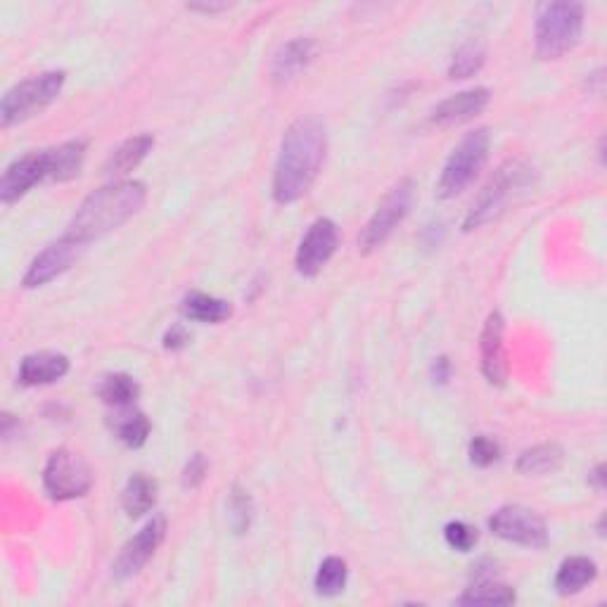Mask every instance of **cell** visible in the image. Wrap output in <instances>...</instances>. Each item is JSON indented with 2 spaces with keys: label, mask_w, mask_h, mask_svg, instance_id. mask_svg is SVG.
Masks as SVG:
<instances>
[{
  "label": "cell",
  "mask_w": 607,
  "mask_h": 607,
  "mask_svg": "<svg viewBox=\"0 0 607 607\" xmlns=\"http://www.w3.org/2000/svg\"><path fill=\"white\" fill-rule=\"evenodd\" d=\"M313 53H316V43H313L311 38H295V41L285 43L271 62L273 81L285 83L295 79V76H299L309 67Z\"/></svg>",
  "instance_id": "e0dca14e"
},
{
  "label": "cell",
  "mask_w": 607,
  "mask_h": 607,
  "mask_svg": "<svg viewBox=\"0 0 607 607\" xmlns=\"http://www.w3.org/2000/svg\"><path fill=\"white\" fill-rule=\"evenodd\" d=\"M503 330H506V325H503L501 313H489L482 328V337H479V354H482V373L491 385H506L508 380Z\"/></svg>",
  "instance_id": "5bb4252c"
},
{
  "label": "cell",
  "mask_w": 607,
  "mask_h": 607,
  "mask_svg": "<svg viewBox=\"0 0 607 607\" xmlns=\"http://www.w3.org/2000/svg\"><path fill=\"white\" fill-rule=\"evenodd\" d=\"M188 342H190L188 332H185L181 325H174V328L166 332V337H164V347L166 349H183Z\"/></svg>",
  "instance_id": "d6a6232c"
},
{
  "label": "cell",
  "mask_w": 607,
  "mask_h": 607,
  "mask_svg": "<svg viewBox=\"0 0 607 607\" xmlns=\"http://www.w3.org/2000/svg\"><path fill=\"white\" fill-rule=\"evenodd\" d=\"M48 176V150L29 152L5 169L3 178H0V200L5 204L17 202L19 197L27 195L36 183L46 181Z\"/></svg>",
  "instance_id": "7c38bea8"
},
{
  "label": "cell",
  "mask_w": 607,
  "mask_h": 607,
  "mask_svg": "<svg viewBox=\"0 0 607 607\" xmlns=\"http://www.w3.org/2000/svg\"><path fill=\"white\" fill-rule=\"evenodd\" d=\"M584 29V8L570 0L546 3L536 15V55L541 60H558L577 46Z\"/></svg>",
  "instance_id": "3957f363"
},
{
  "label": "cell",
  "mask_w": 607,
  "mask_h": 607,
  "mask_svg": "<svg viewBox=\"0 0 607 607\" xmlns=\"http://www.w3.org/2000/svg\"><path fill=\"white\" fill-rule=\"evenodd\" d=\"M489 131L477 129L470 131L460 143L456 150L451 152L449 162H446L442 178H439V195L442 197H456L463 193L468 185L475 181V176L482 171V166L487 164L489 157Z\"/></svg>",
  "instance_id": "5b68a950"
},
{
  "label": "cell",
  "mask_w": 607,
  "mask_h": 607,
  "mask_svg": "<svg viewBox=\"0 0 607 607\" xmlns=\"http://www.w3.org/2000/svg\"><path fill=\"white\" fill-rule=\"evenodd\" d=\"M83 159H86V140H69L48 150V171L50 181H69L79 176Z\"/></svg>",
  "instance_id": "d6986e66"
},
{
  "label": "cell",
  "mask_w": 607,
  "mask_h": 607,
  "mask_svg": "<svg viewBox=\"0 0 607 607\" xmlns=\"http://www.w3.org/2000/svg\"><path fill=\"white\" fill-rule=\"evenodd\" d=\"M460 605H513L515 603V591L506 584H498L494 579L477 581L475 586H470L458 600Z\"/></svg>",
  "instance_id": "484cf974"
},
{
  "label": "cell",
  "mask_w": 607,
  "mask_h": 607,
  "mask_svg": "<svg viewBox=\"0 0 607 607\" xmlns=\"http://www.w3.org/2000/svg\"><path fill=\"white\" fill-rule=\"evenodd\" d=\"M69 373V359L57 351H38V354L24 356L19 366V382L27 387L53 385Z\"/></svg>",
  "instance_id": "2e32d148"
},
{
  "label": "cell",
  "mask_w": 607,
  "mask_h": 607,
  "mask_svg": "<svg viewBox=\"0 0 607 607\" xmlns=\"http://www.w3.org/2000/svg\"><path fill=\"white\" fill-rule=\"evenodd\" d=\"M190 10H204V12H219V10H226L228 5L226 3H219V5H188Z\"/></svg>",
  "instance_id": "e575fe53"
},
{
  "label": "cell",
  "mask_w": 607,
  "mask_h": 607,
  "mask_svg": "<svg viewBox=\"0 0 607 607\" xmlns=\"http://www.w3.org/2000/svg\"><path fill=\"white\" fill-rule=\"evenodd\" d=\"M532 183V169L522 162H508L496 171L494 178L482 190L475 207L470 209L468 219H465V230H475L491 219H496L503 212V207L510 202L517 190H525Z\"/></svg>",
  "instance_id": "8992f818"
},
{
  "label": "cell",
  "mask_w": 607,
  "mask_h": 607,
  "mask_svg": "<svg viewBox=\"0 0 607 607\" xmlns=\"http://www.w3.org/2000/svg\"><path fill=\"white\" fill-rule=\"evenodd\" d=\"M114 432H117V437L124 442L126 446H131V449H138V446H143L148 442V434H150V420L145 418V413L136 411V408H119V413L114 415L112 420Z\"/></svg>",
  "instance_id": "7402d4cb"
},
{
  "label": "cell",
  "mask_w": 607,
  "mask_h": 607,
  "mask_svg": "<svg viewBox=\"0 0 607 607\" xmlns=\"http://www.w3.org/2000/svg\"><path fill=\"white\" fill-rule=\"evenodd\" d=\"M489 98L491 95L487 88H472V91L451 95V98H446L434 107L432 121L439 126L463 124V121L477 117V114L489 105Z\"/></svg>",
  "instance_id": "9a60e30c"
},
{
  "label": "cell",
  "mask_w": 607,
  "mask_h": 607,
  "mask_svg": "<svg viewBox=\"0 0 607 607\" xmlns=\"http://www.w3.org/2000/svg\"><path fill=\"white\" fill-rule=\"evenodd\" d=\"M598 577V567L591 558H567L560 565L558 574H555V591L560 596H574V593L584 591L586 586L593 584V579Z\"/></svg>",
  "instance_id": "ac0fdd59"
},
{
  "label": "cell",
  "mask_w": 607,
  "mask_h": 607,
  "mask_svg": "<svg viewBox=\"0 0 607 607\" xmlns=\"http://www.w3.org/2000/svg\"><path fill=\"white\" fill-rule=\"evenodd\" d=\"M152 145H155V138L148 136V133H145V136L129 138L112 152L110 162H107V171L117 178L131 174V171L150 155Z\"/></svg>",
  "instance_id": "44dd1931"
},
{
  "label": "cell",
  "mask_w": 607,
  "mask_h": 607,
  "mask_svg": "<svg viewBox=\"0 0 607 607\" xmlns=\"http://www.w3.org/2000/svg\"><path fill=\"white\" fill-rule=\"evenodd\" d=\"M204 475H207V460H204L202 453H195L183 470V487L185 489L197 487V484H202Z\"/></svg>",
  "instance_id": "1f68e13d"
},
{
  "label": "cell",
  "mask_w": 607,
  "mask_h": 607,
  "mask_svg": "<svg viewBox=\"0 0 607 607\" xmlns=\"http://www.w3.org/2000/svg\"><path fill=\"white\" fill-rule=\"evenodd\" d=\"M183 311L185 316L200 323H223L233 313L228 302L204 295V292H190L183 302Z\"/></svg>",
  "instance_id": "cb8c5ba5"
},
{
  "label": "cell",
  "mask_w": 607,
  "mask_h": 607,
  "mask_svg": "<svg viewBox=\"0 0 607 607\" xmlns=\"http://www.w3.org/2000/svg\"><path fill=\"white\" fill-rule=\"evenodd\" d=\"M43 484L55 501H72V498L88 494L93 475L79 453L60 449L50 453L46 470H43Z\"/></svg>",
  "instance_id": "ba28073f"
},
{
  "label": "cell",
  "mask_w": 607,
  "mask_h": 607,
  "mask_svg": "<svg viewBox=\"0 0 607 607\" xmlns=\"http://www.w3.org/2000/svg\"><path fill=\"white\" fill-rule=\"evenodd\" d=\"M157 503V482L143 472L133 475L126 482L124 494H121V506H124L126 515L129 517H140L150 513Z\"/></svg>",
  "instance_id": "ffe728a7"
},
{
  "label": "cell",
  "mask_w": 607,
  "mask_h": 607,
  "mask_svg": "<svg viewBox=\"0 0 607 607\" xmlns=\"http://www.w3.org/2000/svg\"><path fill=\"white\" fill-rule=\"evenodd\" d=\"M166 536V520L162 515L152 517L133 539L121 548L117 562H114V574L119 579H129L133 574H138L148 565V560L157 553V548L162 546Z\"/></svg>",
  "instance_id": "8fae6325"
},
{
  "label": "cell",
  "mask_w": 607,
  "mask_h": 607,
  "mask_svg": "<svg viewBox=\"0 0 607 607\" xmlns=\"http://www.w3.org/2000/svg\"><path fill=\"white\" fill-rule=\"evenodd\" d=\"M603 472H605L603 465H598V468L591 472V479H593V482H596V487H598V489H603V482H605V475H603Z\"/></svg>",
  "instance_id": "d590c367"
},
{
  "label": "cell",
  "mask_w": 607,
  "mask_h": 607,
  "mask_svg": "<svg viewBox=\"0 0 607 607\" xmlns=\"http://www.w3.org/2000/svg\"><path fill=\"white\" fill-rule=\"evenodd\" d=\"M484 60H487V50H484L482 41L470 38V41H465L463 46L456 50V55H453L449 76L451 79H468V76L477 74L479 69L484 67Z\"/></svg>",
  "instance_id": "83f0119b"
},
{
  "label": "cell",
  "mask_w": 607,
  "mask_h": 607,
  "mask_svg": "<svg viewBox=\"0 0 607 607\" xmlns=\"http://www.w3.org/2000/svg\"><path fill=\"white\" fill-rule=\"evenodd\" d=\"M562 458H565V453L558 444H539L522 451V456L517 458V470L522 475H546V472L560 468Z\"/></svg>",
  "instance_id": "603a6c76"
},
{
  "label": "cell",
  "mask_w": 607,
  "mask_h": 607,
  "mask_svg": "<svg viewBox=\"0 0 607 607\" xmlns=\"http://www.w3.org/2000/svg\"><path fill=\"white\" fill-rule=\"evenodd\" d=\"M434 378H437L439 382H446V378H449V361L439 359L437 363H434Z\"/></svg>",
  "instance_id": "836d02e7"
},
{
  "label": "cell",
  "mask_w": 607,
  "mask_h": 607,
  "mask_svg": "<svg viewBox=\"0 0 607 607\" xmlns=\"http://www.w3.org/2000/svg\"><path fill=\"white\" fill-rule=\"evenodd\" d=\"M83 245H79V242L69 238V235H65L62 240H57L55 245H50L48 249H43L38 257L31 261L29 271L24 273L22 278V285L24 287H41L50 283V280L60 276V273H65L69 266L74 264V259L79 257V249Z\"/></svg>",
  "instance_id": "4fadbf2b"
},
{
  "label": "cell",
  "mask_w": 607,
  "mask_h": 607,
  "mask_svg": "<svg viewBox=\"0 0 607 607\" xmlns=\"http://www.w3.org/2000/svg\"><path fill=\"white\" fill-rule=\"evenodd\" d=\"M347 574H349L347 562L342 558H335V555H332V558H325L316 572V581H313L318 596L325 598L340 596L344 586H347Z\"/></svg>",
  "instance_id": "4316f807"
},
{
  "label": "cell",
  "mask_w": 607,
  "mask_h": 607,
  "mask_svg": "<svg viewBox=\"0 0 607 607\" xmlns=\"http://www.w3.org/2000/svg\"><path fill=\"white\" fill-rule=\"evenodd\" d=\"M98 394L107 406L129 408L136 404L140 389H138V382L133 380L131 375L114 373V375H107V378H102Z\"/></svg>",
  "instance_id": "d4e9b609"
},
{
  "label": "cell",
  "mask_w": 607,
  "mask_h": 607,
  "mask_svg": "<svg viewBox=\"0 0 607 607\" xmlns=\"http://www.w3.org/2000/svg\"><path fill=\"white\" fill-rule=\"evenodd\" d=\"M491 534L527 548L548 546V527L543 517L525 506H503L489 517Z\"/></svg>",
  "instance_id": "9c48e42d"
},
{
  "label": "cell",
  "mask_w": 607,
  "mask_h": 607,
  "mask_svg": "<svg viewBox=\"0 0 607 607\" xmlns=\"http://www.w3.org/2000/svg\"><path fill=\"white\" fill-rule=\"evenodd\" d=\"M62 86H65V72H43L12 86L0 102V126L10 129L19 121L36 117L60 95Z\"/></svg>",
  "instance_id": "277c9868"
},
{
  "label": "cell",
  "mask_w": 607,
  "mask_h": 607,
  "mask_svg": "<svg viewBox=\"0 0 607 607\" xmlns=\"http://www.w3.org/2000/svg\"><path fill=\"white\" fill-rule=\"evenodd\" d=\"M413 202V181L411 178H404L394 185L392 190L385 195V200L378 204L375 214L370 216V221L363 228L361 238H359V247L361 252H375L380 249L385 242L389 240V235L394 233L396 226L406 219L408 209H411Z\"/></svg>",
  "instance_id": "52a82bcc"
},
{
  "label": "cell",
  "mask_w": 607,
  "mask_h": 607,
  "mask_svg": "<svg viewBox=\"0 0 607 607\" xmlns=\"http://www.w3.org/2000/svg\"><path fill=\"white\" fill-rule=\"evenodd\" d=\"M328 150V133L318 117H299L285 131L273 176V197L280 204H292L309 193L321 174Z\"/></svg>",
  "instance_id": "6da1fadb"
},
{
  "label": "cell",
  "mask_w": 607,
  "mask_h": 607,
  "mask_svg": "<svg viewBox=\"0 0 607 607\" xmlns=\"http://www.w3.org/2000/svg\"><path fill=\"white\" fill-rule=\"evenodd\" d=\"M444 536H446V543L460 553L472 551L477 543V529L465 525V522H449L444 529Z\"/></svg>",
  "instance_id": "f546056e"
},
{
  "label": "cell",
  "mask_w": 607,
  "mask_h": 607,
  "mask_svg": "<svg viewBox=\"0 0 607 607\" xmlns=\"http://www.w3.org/2000/svg\"><path fill=\"white\" fill-rule=\"evenodd\" d=\"M340 245V230H337L335 221L330 219H318L311 223V228L306 230V235L299 242L297 249V271L306 278L318 276L323 271L325 264L332 259V254L337 252Z\"/></svg>",
  "instance_id": "30bf717a"
},
{
  "label": "cell",
  "mask_w": 607,
  "mask_h": 607,
  "mask_svg": "<svg viewBox=\"0 0 607 607\" xmlns=\"http://www.w3.org/2000/svg\"><path fill=\"white\" fill-rule=\"evenodd\" d=\"M228 517H230V527H233L235 534H245L249 525H252L254 517V503L249 498L247 491L242 489H233L228 501Z\"/></svg>",
  "instance_id": "f1b7e54d"
},
{
  "label": "cell",
  "mask_w": 607,
  "mask_h": 607,
  "mask_svg": "<svg viewBox=\"0 0 607 607\" xmlns=\"http://www.w3.org/2000/svg\"><path fill=\"white\" fill-rule=\"evenodd\" d=\"M148 190L140 181H117L102 185L81 202L72 223H69V238L86 245L102 235L112 233L121 223H126L133 214L140 212L145 204Z\"/></svg>",
  "instance_id": "7a4b0ae2"
},
{
  "label": "cell",
  "mask_w": 607,
  "mask_h": 607,
  "mask_svg": "<svg viewBox=\"0 0 607 607\" xmlns=\"http://www.w3.org/2000/svg\"><path fill=\"white\" fill-rule=\"evenodd\" d=\"M498 456H501V449H498V444L494 439L484 437V434H479L470 442V460L479 468H489V465H494Z\"/></svg>",
  "instance_id": "4dcf8cb0"
}]
</instances>
